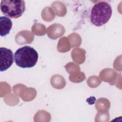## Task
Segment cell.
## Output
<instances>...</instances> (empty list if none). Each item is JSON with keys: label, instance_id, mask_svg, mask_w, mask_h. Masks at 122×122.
<instances>
[{"label": "cell", "instance_id": "1", "mask_svg": "<svg viewBox=\"0 0 122 122\" xmlns=\"http://www.w3.org/2000/svg\"><path fill=\"white\" fill-rule=\"evenodd\" d=\"M38 57L37 51L29 46L18 49L14 53V61L16 65L22 68L34 67L37 62Z\"/></svg>", "mask_w": 122, "mask_h": 122}, {"label": "cell", "instance_id": "2", "mask_svg": "<svg viewBox=\"0 0 122 122\" xmlns=\"http://www.w3.org/2000/svg\"><path fill=\"white\" fill-rule=\"evenodd\" d=\"M111 5L106 1H100L94 5L91 11L90 20L96 26H101L106 24L112 15Z\"/></svg>", "mask_w": 122, "mask_h": 122}, {"label": "cell", "instance_id": "3", "mask_svg": "<svg viewBox=\"0 0 122 122\" xmlns=\"http://www.w3.org/2000/svg\"><path fill=\"white\" fill-rule=\"evenodd\" d=\"M0 7L1 12L6 17L17 19L25 11V3L24 0H2Z\"/></svg>", "mask_w": 122, "mask_h": 122}, {"label": "cell", "instance_id": "4", "mask_svg": "<svg viewBox=\"0 0 122 122\" xmlns=\"http://www.w3.org/2000/svg\"><path fill=\"white\" fill-rule=\"evenodd\" d=\"M13 53L11 50L5 47L0 48V71H5L10 68L14 62Z\"/></svg>", "mask_w": 122, "mask_h": 122}, {"label": "cell", "instance_id": "5", "mask_svg": "<svg viewBox=\"0 0 122 122\" xmlns=\"http://www.w3.org/2000/svg\"><path fill=\"white\" fill-rule=\"evenodd\" d=\"M12 26L11 20L8 17L0 16V35L5 37L9 34Z\"/></svg>", "mask_w": 122, "mask_h": 122}]
</instances>
